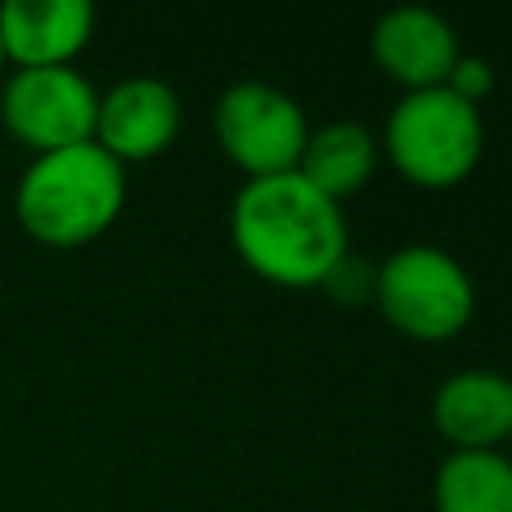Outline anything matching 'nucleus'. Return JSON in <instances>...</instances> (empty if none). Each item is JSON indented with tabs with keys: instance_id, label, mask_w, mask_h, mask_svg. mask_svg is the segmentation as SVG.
Returning <instances> with one entry per match:
<instances>
[{
	"instance_id": "nucleus-1",
	"label": "nucleus",
	"mask_w": 512,
	"mask_h": 512,
	"mask_svg": "<svg viewBox=\"0 0 512 512\" xmlns=\"http://www.w3.org/2000/svg\"><path fill=\"white\" fill-rule=\"evenodd\" d=\"M228 236L244 268L280 288H320L348 256L344 208L300 172L244 180L228 212Z\"/></svg>"
},
{
	"instance_id": "nucleus-2",
	"label": "nucleus",
	"mask_w": 512,
	"mask_h": 512,
	"mask_svg": "<svg viewBox=\"0 0 512 512\" xmlns=\"http://www.w3.org/2000/svg\"><path fill=\"white\" fill-rule=\"evenodd\" d=\"M128 200V172L100 144L32 156L12 208L16 224L48 248H80L104 236Z\"/></svg>"
},
{
	"instance_id": "nucleus-3",
	"label": "nucleus",
	"mask_w": 512,
	"mask_h": 512,
	"mask_svg": "<svg viewBox=\"0 0 512 512\" xmlns=\"http://www.w3.org/2000/svg\"><path fill=\"white\" fill-rule=\"evenodd\" d=\"M484 152L480 108L448 88L404 92L384 120V156L416 188H452L468 180Z\"/></svg>"
},
{
	"instance_id": "nucleus-4",
	"label": "nucleus",
	"mask_w": 512,
	"mask_h": 512,
	"mask_svg": "<svg viewBox=\"0 0 512 512\" xmlns=\"http://www.w3.org/2000/svg\"><path fill=\"white\" fill-rule=\"evenodd\" d=\"M372 300L400 336L420 344L460 336L476 312L468 268L436 244H404L384 256V264H376Z\"/></svg>"
},
{
	"instance_id": "nucleus-5",
	"label": "nucleus",
	"mask_w": 512,
	"mask_h": 512,
	"mask_svg": "<svg viewBox=\"0 0 512 512\" xmlns=\"http://www.w3.org/2000/svg\"><path fill=\"white\" fill-rule=\"evenodd\" d=\"M212 132L220 152L248 180H260L296 172L312 128L304 108L284 88L264 80H240L220 92L212 108Z\"/></svg>"
},
{
	"instance_id": "nucleus-6",
	"label": "nucleus",
	"mask_w": 512,
	"mask_h": 512,
	"mask_svg": "<svg viewBox=\"0 0 512 512\" xmlns=\"http://www.w3.org/2000/svg\"><path fill=\"white\" fill-rule=\"evenodd\" d=\"M96 104L100 92L72 64L12 68L0 88V124L16 144L44 156L88 144L96 132Z\"/></svg>"
},
{
	"instance_id": "nucleus-7",
	"label": "nucleus",
	"mask_w": 512,
	"mask_h": 512,
	"mask_svg": "<svg viewBox=\"0 0 512 512\" xmlns=\"http://www.w3.org/2000/svg\"><path fill=\"white\" fill-rule=\"evenodd\" d=\"M180 132V96L172 84L156 76H128L100 92L96 104V132L100 144L116 164H144L160 156Z\"/></svg>"
},
{
	"instance_id": "nucleus-8",
	"label": "nucleus",
	"mask_w": 512,
	"mask_h": 512,
	"mask_svg": "<svg viewBox=\"0 0 512 512\" xmlns=\"http://www.w3.org/2000/svg\"><path fill=\"white\" fill-rule=\"evenodd\" d=\"M372 64L396 80L404 92H424V88H444L452 64L460 60V40L452 24L420 4H404L384 12L372 24L368 36Z\"/></svg>"
},
{
	"instance_id": "nucleus-9",
	"label": "nucleus",
	"mask_w": 512,
	"mask_h": 512,
	"mask_svg": "<svg viewBox=\"0 0 512 512\" xmlns=\"http://www.w3.org/2000/svg\"><path fill=\"white\" fill-rule=\"evenodd\" d=\"M96 32L88 0H8L0 4V44L16 68H64Z\"/></svg>"
},
{
	"instance_id": "nucleus-10",
	"label": "nucleus",
	"mask_w": 512,
	"mask_h": 512,
	"mask_svg": "<svg viewBox=\"0 0 512 512\" xmlns=\"http://www.w3.org/2000/svg\"><path fill=\"white\" fill-rule=\"evenodd\" d=\"M432 424L452 452H484L512 436V380L492 368H464L432 392Z\"/></svg>"
},
{
	"instance_id": "nucleus-11",
	"label": "nucleus",
	"mask_w": 512,
	"mask_h": 512,
	"mask_svg": "<svg viewBox=\"0 0 512 512\" xmlns=\"http://www.w3.org/2000/svg\"><path fill=\"white\" fill-rule=\"evenodd\" d=\"M376 164H380V144L360 120H328L308 132L296 172L316 192L344 204L372 180Z\"/></svg>"
},
{
	"instance_id": "nucleus-12",
	"label": "nucleus",
	"mask_w": 512,
	"mask_h": 512,
	"mask_svg": "<svg viewBox=\"0 0 512 512\" xmlns=\"http://www.w3.org/2000/svg\"><path fill=\"white\" fill-rule=\"evenodd\" d=\"M436 512H512V460L500 448L448 452L432 476Z\"/></svg>"
},
{
	"instance_id": "nucleus-13",
	"label": "nucleus",
	"mask_w": 512,
	"mask_h": 512,
	"mask_svg": "<svg viewBox=\"0 0 512 512\" xmlns=\"http://www.w3.org/2000/svg\"><path fill=\"white\" fill-rule=\"evenodd\" d=\"M332 300H340V304H360V300H372V288H376V268L372 264H364L356 252H348L328 276H324V284H320Z\"/></svg>"
},
{
	"instance_id": "nucleus-14",
	"label": "nucleus",
	"mask_w": 512,
	"mask_h": 512,
	"mask_svg": "<svg viewBox=\"0 0 512 512\" xmlns=\"http://www.w3.org/2000/svg\"><path fill=\"white\" fill-rule=\"evenodd\" d=\"M444 88H448L452 96H460L464 104L480 108V104L492 96V88H496V72H492V64H488L484 56H464V52H460V60L452 64Z\"/></svg>"
},
{
	"instance_id": "nucleus-15",
	"label": "nucleus",
	"mask_w": 512,
	"mask_h": 512,
	"mask_svg": "<svg viewBox=\"0 0 512 512\" xmlns=\"http://www.w3.org/2000/svg\"><path fill=\"white\" fill-rule=\"evenodd\" d=\"M8 68V52H4V44H0V72Z\"/></svg>"
},
{
	"instance_id": "nucleus-16",
	"label": "nucleus",
	"mask_w": 512,
	"mask_h": 512,
	"mask_svg": "<svg viewBox=\"0 0 512 512\" xmlns=\"http://www.w3.org/2000/svg\"><path fill=\"white\" fill-rule=\"evenodd\" d=\"M508 440H512V436H508Z\"/></svg>"
}]
</instances>
